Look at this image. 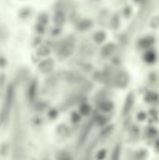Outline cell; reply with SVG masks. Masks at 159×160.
<instances>
[{"instance_id": "cell-1", "label": "cell", "mask_w": 159, "mask_h": 160, "mask_svg": "<svg viewBox=\"0 0 159 160\" xmlns=\"http://www.w3.org/2000/svg\"><path fill=\"white\" fill-rule=\"evenodd\" d=\"M128 82V78L127 76L124 73H119L118 76L116 77V83L118 84L119 86H125L127 83Z\"/></svg>"}, {"instance_id": "cell-2", "label": "cell", "mask_w": 159, "mask_h": 160, "mask_svg": "<svg viewBox=\"0 0 159 160\" xmlns=\"http://www.w3.org/2000/svg\"><path fill=\"white\" fill-rule=\"evenodd\" d=\"M132 105H133V95L130 94L127 98V102H125L124 109V113H127L130 111Z\"/></svg>"}, {"instance_id": "cell-3", "label": "cell", "mask_w": 159, "mask_h": 160, "mask_svg": "<svg viewBox=\"0 0 159 160\" xmlns=\"http://www.w3.org/2000/svg\"><path fill=\"white\" fill-rule=\"evenodd\" d=\"M139 44L140 47H142L143 49L144 48H148L149 46H151L153 44V39L150 38H145L143 39H141Z\"/></svg>"}, {"instance_id": "cell-4", "label": "cell", "mask_w": 159, "mask_h": 160, "mask_svg": "<svg viewBox=\"0 0 159 160\" xmlns=\"http://www.w3.org/2000/svg\"><path fill=\"white\" fill-rule=\"evenodd\" d=\"M144 60L148 63H153L155 60V54L153 52H149L145 54Z\"/></svg>"}, {"instance_id": "cell-5", "label": "cell", "mask_w": 159, "mask_h": 160, "mask_svg": "<svg viewBox=\"0 0 159 160\" xmlns=\"http://www.w3.org/2000/svg\"><path fill=\"white\" fill-rule=\"evenodd\" d=\"M157 98H158L157 95L154 94V93H149V94L145 97L146 101H149V102H153V101H155Z\"/></svg>"}, {"instance_id": "cell-6", "label": "cell", "mask_w": 159, "mask_h": 160, "mask_svg": "<svg viewBox=\"0 0 159 160\" xmlns=\"http://www.w3.org/2000/svg\"><path fill=\"white\" fill-rule=\"evenodd\" d=\"M151 26L152 27H158L159 26V16H156L151 22Z\"/></svg>"}, {"instance_id": "cell-7", "label": "cell", "mask_w": 159, "mask_h": 160, "mask_svg": "<svg viewBox=\"0 0 159 160\" xmlns=\"http://www.w3.org/2000/svg\"><path fill=\"white\" fill-rule=\"evenodd\" d=\"M112 105L111 103H109V102H107V103H105V105H104V108H103V109H105V111H110V109H112Z\"/></svg>"}, {"instance_id": "cell-8", "label": "cell", "mask_w": 159, "mask_h": 160, "mask_svg": "<svg viewBox=\"0 0 159 160\" xmlns=\"http://www.w3.org/2000/svg\"><path fill=\"white\" fill-rule=\"evenodd\" d=\"M145 117H146V115H145V113H143V112L139 113V116H138L139 120H144V119H145Z\"/></svg>"}, {"instance_id": "cell-9", "label": "cell", "mask_w": 159, "mask_h": 160, "mask_svg": "<svg viewBox=\"0 0 159 160\" xmlns=\"http://www.w3.org/2000/svg\"><path fill=\"white\" fill-rule=\"evenodd\" d=\"M148 133H149L150 135H154V134L156 133V131H155V129H154V128H150V129H148Z\"/></svg>"}]
</instances>
